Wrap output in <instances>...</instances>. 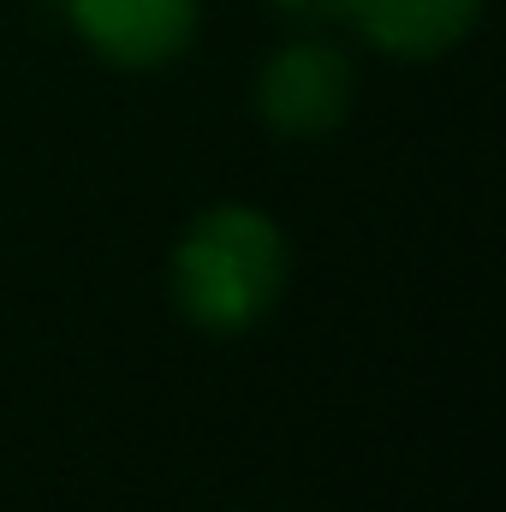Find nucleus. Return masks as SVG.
I'll use <instances>...</instances> for the list:
<instances>
[{
  "label": "nucleus",
  "mask_w": 506,
  "mask_h": 512,
  "mask_svg": "<svg viewBox=\"0 0 506 512\" xmlns=\"http://www.w3.org/2000/svg\"><path fill=\"white\" fill-rule=\"evenodd\" d=\"M256 108H262V120L274 131L322 137L352 108V60L334 42H322V36L286 42L256 78Z\"/></svg>",
  "instance_id": "obj_2"
},
{
  "label": "nucleus",
  "mask_w": 506,
  "mask_h": 512,
  "mask_svg": "<svg viewBox=\"0 0 506 512\" xmlns=\"http://www.w3.org/2000/svg\"><path fill=\"white\" fill-rule=\"evenodd\" d=\"M477 18H483V0H358L352 24L376 42L381 54L435 60L459 36H471Z\"/></svg>",
  "instance_id": "obj_4"
},
{
  "label": "nucleus",
  "mask_w": 506,
  "mask_h": 512,
  "mask_svg": "<svg viewBox=\"0 0 506 512\" xmlns=\"http://www.w3.org/2000/svg\"><path fill=\"white\" fill-rule=\"evenodd\" d=\"M286 24H352L358 18V0H268Z\"/></svg>",
  "instance_id": "obj_5"
},
{
  "label": "nucleus",
  "mask_w": 506,
  "mask_h": 512,
  "mask_svg": "<svg viewBox=\"0 0 506 512\" xmlns=\"http://www.w3.org/2000/svg\"><path fill=\"white\" fill-rule=\"evenodd\" d=\"M66 12L114 66H161L197 30V0H66Z\"/></svg>",
  "instance_id": "obj_3"
},
{
  "label": "nucleus",
  "mask_w": 506,
  "mask_h": 512,
  "mask_svg": "<svg viewBox=\"0 0 506 512\" xmlns=\"http://www.w3.org/2000/svg\"><path fill=\"white\" fill-rule=\"evenodd\" d=\"M286 286V245L256 209H209L191 221L173 256V298L209 334H239L274 310Z\"/></svg>",
  "instance_id": "obj_1"
}]
</instances>
